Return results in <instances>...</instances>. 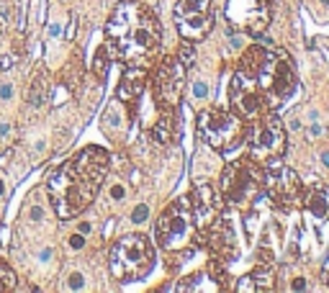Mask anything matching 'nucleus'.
<instances>
[{
  "instance_id": "obj_1",
  "label": "nucleus",
  "mask_w": 329,
  "mask_h": 293,
  "mask_svg": "<svg viewBox=\"0 0 329 293\" xmlns=\"http://www.w3.org/2000/svg\"><path fill=\"white\" fill-rule=\"evenodd\" d=\"M106 47L111 59L150 70L162 47L160 18L139 0H123L113 8L106 24Z\"/></svg>"
},
{
  "instance_id": "obj_2",
  "label": "nucleus",
  "mask_w": 329,
  "mask_h": 293,
  "mask_svg": "<svg viewBox=\"0 0 329 293\" xmlns=\"http://www.w3.org/2000/svg\"><path fill=\"white\" fill-rule=\"evenodd\" d=\"M111 154L103 146H85L72 160L62 162L47 177V190L54 213L60 219H75L93 204L108 175Z\"/></svg>"
},
{
  "instance_id": "obj_3",
  "label": "nucleus",
  "mask_w": 329,
  "mask_h": 293,
  "mask_svg": "<svg viewBox=\"0 0 329 293\" xmlns=\"http://www.w3.org/2000/svg\"><path fill=\"white\" fill-rule=\"evenodd\" d=\"M247 157L252 162H257L263 170L268 167L280 165L283 154L288 146V137H286V126L278 114H263L260 118L252 121V129L247 126Z\"/></svg>"
},
{
  "instance_id": "obj_4",
  "label": "nucleus",
  "mask_w": 329,
  "mask_h": 293,
  "mask_svg": "<svg viewBox=\"0 0 329 293\" xmlns=\"http://www.w3.org/2000/svg\"><path fill=\"white\" fill-rule=\"evenodd\" d=\"M108 267L111 275L129 283V280H142L150 270L154 267V247L152 242L142 234H129L111 247L108 255Z\"/></svg>"
},
{
  "instance_id": "obj_5",
  "label": "nucleus",
  "mask_w": 329,
  "mask_h": 293,
  "mask_svg": "<svg viewBox=\"0 0 329 293\" xmlns=\"http://www.w3.org/2000/svg\"><path fill=\"white\" fill-rule=\"evenodd\" d=\"M196 129L201 134V139L206 142L211 149H216L221 154L234 152L239 144H244L247 137V121L242 116H237L234 111L224 108H209L198 114Z\"/></svg>"
},
{
  "instance_id": "obj_6",
  "label": "nucleus",
  "mask_w": 329,
  "mask_h": 293,
  "mask_svg": "<svg viewBox=\"0 0 329 293\" xmlns=\"http://www.w3.org/2000/svg\"><path fill=\"white\" fill-rule=\"evenodd\" d=\"M154 239L165 252L185 250L196 239V224H193L190 196H180L170 204L154 224Z\"/></svg>"
},
{
  "instance_id": "obj_7",
  "label": "nucleus",
  "mask_w": 329,
  "mask_h": 293,
  "mask_svg": "<svg viewBox=\"0 0 329 293\" xmlns=\"http://www.w3.org/2000/svg\"><path fill=\"white\" fill-rule=\"evenodd\" d=\"M263 175L265 170L257 162L249 160V157L226 165V170L221 173V180H219V190L224 201H229V204L239 208L249 206L257 198L260 190H263Z\"/></svg>"
},
{
  "instance_id": "obj_8",
  "label": "nucleus",
  "mask_w": 329,
  "mask_h": 293,
  "mask_svg": "<svg viewBox=\"0 0 329 293\" xmlns=\"http://www.w3.org/2000/svg\"><path fill=\"white\" fill-rule=\"evenodd\" d=\"M255 80H257L260 90L265 93V98H270V100H286L296 90V75H293L288 54L283 49L268 52V57H265L263 67L257 70Z\"/></svg>"
},
{
  "instance_id": "obj_9",
  "label": "nucleus",
  "mask_w": 329,
  "mask_h": 293,
  "mask_svg": "<svg viewBox=\"0 0 329 293\" xmlns=\"http://www.w3.org/2000/svg\"><path fill=\"white\" fill-rule=\"evenodd\" d=\"M185 70L188 67L175 57H165L160 67L152 75V93L154 103L160 106V111H178L180 98H183L185 88Z\"/></svg>"
},
{
  "instance_id": "obj_10",
  "label": "nucleus",
  "mask_w": 329,
  "mask_h": 293,
  "mask_svg": "<svg viewBox=\"0 0 329 293\" xmlns=\"http://www.w3.org/2000/svg\"><path fill=\"white\" fill-rule=\"evenodd\" d=\"M224 196L216 185L203 183L193 190L190 196V211H193V224H196V236L201 244H206V236L211 229L224 219Z\"/></svg>"
},
{
  "instance_id": "obj_11",
  "label": "nucleus",
  "mask_w": 329,
  "mask_h": 293,
  "mask_svg": "<svg viewBox=\"0 0 329 293\" xmlns=\"http://www.w3.org/2000/svg\"><path fill=\"white\" fill-rule=\"evenodd\" d=\"M178 33L185 41H203L213 29L211 0H178L173 10Z\"/></svg>"
},
{
  "instance_id": "obj_12",
  "label": "nucleus",
  "mask_w": 329,
  "mask_h": 293,
  "mask_svg": "<svg viewBox=\"0 0 329 293\" xmlns=\"http://www.w3.org/2000/svg\"><path fill=\"white\" fill-rule=\"evenodd\" d=\"M263 190L268 193V198L280 208V211H293L301 206L303 193H301V177L299 173H293L291 167H268L263 175Z\"/></svg>"
},
{
  "instance_id": "obj_13",
  "label": "nucleus",
  "mask_w": 329,
  "mask_h": 293,
  "mask_svg": "<svg viewBox=\"0 0 329 293\" xmlns=\"http://www.w3.org/2000/svg\"><path fill=\"white\" fill-rule=\"evenodd\" d=\"M229 106L237 116H242L247 123H252L265 114V93L260 90L257 80L244 72H237L229 85Z\"/></svg>"
},
{
  "instance_id": "obj_14",
  "label": "nucleus",
  "mask_w": 329,
  "mask_h": 293,
  "mask_svg": "<svg viewBox=\"0 0 329 293\" xmlns=\"http://www.w3.org/2000/svg\"><path fill=\"white\" fill-rule=\"evenodd\" d=\"M226 18L237 31L257 39L270 24V5L268 0H229L226 3Z\"/></svg>"
},
{
  "instance_id": "obj_15",
  "label": "nucleus",
  "mask_w": 329,
  "mask_h": 293,
  "mask_svg": "<svg viewBox=\"0 0 329 293\" xmlns=\"http://www.w3.org/2000/svg\"><path fill=\"white\" fill-rule=\"evenodd\" d=\"M206 244L211 247V257H219L224 263H232L237 255H239V247H237V236L232 224L226 221V216L211 229V234L206 236Z\"/></svg>"
},
{
  "instance_id": "obj_16",
  "label": "nucleus",
  "mask_w": 329,
  "mask_h": 293,
  "mask_svg": "<svg viewBox=\"0 0 329 293\" xmlns=\"http://www.w3.org/2000/svg\"><path fill=\"white\" fill-rule=\"evenodd\" d=\"M144 85H147V70L142 67H126L119 80V88H116V98L121 103H137L139 95L144 93Z\"/></svg>"
},
{
  "instance_id": "obj_17",
  "label": "nucleus",
  "mask_w": 329,
  "mask_h": 293,
  "mask_svg": "<svg viewBox=\"0 0 329 293\" xmlns=\"http://www.w3.org/2000/svg\"><path fill=\"white\" fill-rule=\"evenodd\" d=\"M301 204L306 206V211L311 213L314 219H327L329 216V188L327 185H311L306 190V196Z\"/></svg>"
},
{
  "instance_id": "obj_18",
  "label": "nucleus",
  "mask_w": 329,
  "mask_h": 293,
  "mask_svg": "<svg viewBox=\"0 0 329 293\" xmlns=\"http://www.w3.org/2000/svg\"><path fill=\"white\" fill-rule=\"evenodd\" d=\"M150 137L157 144H170L178 139V111H162V116L154 121Z\"/></svg>"
},
{
  "instance_id": "obj_19",
  "label": "nucleus",
  "mask_w": 329,
  "mask_h": 293,
  "mask_svg": "<svg viewBox=\"0 0 329 293\" xmlns=\"http://www.w3.org/2000/svg\"><path fill=\"white\" fill-rule=\"evenodd\" d=\"M268 52H270V49H265V47H249V49H244V54L239 57V72L255 77L257 70L263 67L265 57H268Z\"/></svg>"
},
{
  "instance_id": "obj_20",
  "label": "nucleus",
  "mask_w": 329,
  "mask_h": 293,
  "mask_svg": "<svg viewBox=\"0 0 329 293\" xmlns=\"http://www.w3.org/2000/svg\"><path fill=\"white\" fill-rule=\"evenodd\" d=\"M252 283L255 291H273L275 288V270L273 263H260L252 273Z\"/></svg>"
},
{
  "instance_id": "obj_21",
  "label": "nucleus",
  "mask_w": 329,
  "mask_h": 293,
  "mask_svg": "<svg viewBox=\"0 0 329 293\" xmlns=\"http://www.w3.org/2000/svg\"><path fill=\"white\" fill-rule=\"evenodd\" d=\"M47 95H49V80L44 75H39L36 80L31 83V88H29V103L33 108H39L44 100H47Z\"/></svg>"
},
{
  "instance_id": "obj_22",
  "label": "nucleus",
  "mask_w": 329,
  "mask_h": 293,
  "mask_svg": "<svg viewBox=\"0 0 329 293\" xmlns=\"http://www.w3.org/2000/svg\"><path fill=\"white\" fill-rule=\"evenodd\" d=\"M108 59H111V54H108V47L103 44V47L95 52V57H93V75L98 77L100 83H103L106 75H108Z\"/></svg>"
},
{
  "instance_id": "obj_23",
  "label": "nucleus",
  "mask_w": 329,
  "mask_h": 293,
  "mask_svg": "<svg viewBox=\"0 0 329 293\" xmlns=\"http://www.w3.org/2000/svg\"><path fill=\"white\" fill-rule=\"evenodd\" d=\"M16 288V273L5 263H0V293H8Z\"/></svg>"
},
{
  "instance_id": "obj_24",
  "label": "nucleus",
  "mask_w": 329,
  "mask_h": 293,
  "mask_svg": "<svg viewBox=\"0 0 329 293\" xmlns=\"http://www.w3.org/2000/svg\"><path fill=\"white\" fill-rule=\"evenodd\" d=\"M178 59L183 62L185 67L193 64V59H196V49H193V41H185V39H183V47H180V52H178Z\"/></svg>"
},
{
  "instance_id": "obj_25",
  "label": "nucleus",
  "mask_w": 329,
  "mask_h": 293,
  "mask_svg": "<svg viewBox=\"0 0 329 293\" xmlns=\"http://www.w3.org/2000/svg\"><path fill=\"white\" fill-rule=\"evenodd\" d=\"M147 216H150V208H147L144 204H139L137 208L131 211V221H134V224H144V221H147Z\"/></svg>"
},
{
  "instance_id": "obj_26",
  "label": "nucleus",
  "mask_w": 329,
  "mask_h": 293,
  "mask_svg": "<svg viewBox=\"0 0 329 293\" xmlns=\"http://www.w3.org/2000/svg\"><path fill=\"white\" fill-rule=\"evenodd\" d=\"M237 291H239V293H252V291H255L252 275H244V278H239V283H237Z\"/></svg>"
},
{
  "instance_id": "obj_27",
  "label": "nucleus",
  "mask_w": 329,
  "mask_h": 293,
  "mask_svg": "<svg viewBox=\"0 0 329 293\" xmlns=\"http://www.w3.org/2000/svg\"><path fill=\"white\" fill-rule=\"evenodd\" d=\"M67 286L75 288V291H80V288L85 286V280H83V275H80V273H72L70 278H67Z\"/></svg>"
},
{
  "instance_id": "obj_28",
  "label": "nucleus",
  "mask_w": 329,
  "mask_h": 293,
  "mask_svg": "<svg viewBox=\"0 0 329 293\" xmlns=\"http://www.w3.org/2000/svg\"><path fill=\"white\" fill-rule=\"evenodd\" d=\"M206 93H209V85L203 80H198L196 85H193V98H206Z\"/></svg>"
},
{
  "instance_id": "obj_29",
  "label": "nucleus",
  "mask_w": 329,
  "mask_h": 293,
  "mask_svg": "<svg viewBox=\"0 0 329 293\" xmlns=\"http://www.w3.org/2000/svg\"><path fill=\"white\" fill-rule=\"evenodd\" d=\"M201 278H203V275H201V273H196V275H190V278H185V283H180L178 288H180V291H190L193 286H198V280H201Z\"/></svg>"
},
{
  "instance_id": "obj_30",
  "label": "nucleus",
  "mask_w": 329,
  "mask_h": 293,
  "mask_svg": "<svg viewBox=\"0 0 329 293\" xmlns=\"http://www.w3.org/2000/svg\"><path fill=\"white\" fill-rule=\"evenodd\" d=\"M70 247H72V250H83V247H85V236L83 234H72L70 236Z\"/></svg>"
},
{
  "instance_id": "obj_31",
  "label": "nucleus",
  "mask_w": 329,
  "mask_h": 293,
  "mask_svg": "<svg viewBox=\"0 0 329 293\" xmlns=\"http://www.w3.org/2000/svg\"><path fill=\"white\" fill-rule=\"evenodd\" d=\"M10 95H13V88L5 83L3 88H0V98H3V100H10Z\"/></svg>"
},
{
  "instance_id": "obj_32",
  "label": "nucleus",
  "mask_w": 329,
  "mask_h": 293,
  "mask_svg": "<svg viewBox=\"0 0 329 293\" xmlns=\"http://www.w3.org/2000/svg\"><path fill=\"white\" fill-rule=\"evenodd\" d=\"M291 288H293V291H306L309 286H306V280H303V278H296V280L291 283Z\"/></svg>"
},
{
  "instance_id": "obj_33",
  "label": "nucleus",
  "mask_w": 329,
  "mask_h": 293,
  "mask_svg": "<svg viewBox=\"0 0 329 293\" xmlns=\"http://www.w3.org/2000/svg\"><path fill=\"white\" fill-rule=\"evenodd\" d=\"M111 198L121 201V198H123V188H121V185H113V188H111Z\"/></svg>"
},
{
  "instance_id": "obj_34",
  "label": "nucleus",
  "mask_w": 329,
  "mask_h": 293,
  "mask_svg": "<svg viewBox=\"0 0 329 293\" xmlns=\"http://www.w3.org/2000/svg\"><path fill=\"white\" fill-rule=\"evenodd\" d=\"M322 275H324L327 286H329V257H327V263H324V267H322Z\"/></svg>"
},
{
  "instance_id": "obj_35",
  "label": "nucleus",
  "mask_w": 329,
  "mask_h": 293,
  "mask_svg": "<svg viewBox=\"0 0 329 293\" xmlns=\"http://www.w3.org/2000/svg\"><path fill=\"white\" fill-rule=\"evenodd\" d=\"M90 229H93V227H90V224H88V221H83V224H80V234H88Z\"/></svg>"
},
{
  "instance_id": "obj_36",
  "label": "nucleus",
  "mask_w": 329,
  "mask_h": 293,
  "mask_svg": "<svg viewBox=\"0 0 329 293\" xmlns=\"http://www.w3.org/2000/svg\"><path fill=\"white\" fill-rule=\"evenodd\" d=\"M322 162H324V165L329 167V152H324V154H322Z\"/></svg>"
},
{
  "instance_id": "obj_37",
  "label": "nucleus",
  "mask_w": 329,
  "mask_h": 293,
  "mask_svg": "<svg viewBox=\"0 0 329 293\" xmlns=\"http://www.w3.org/2000/svg\"><path fill=\"white\" fill-rule=\"evenodd\" d=\"M5 193V185H3V180H0V196H3Z\"/></svg>"
}]
</instances>
